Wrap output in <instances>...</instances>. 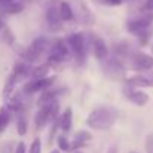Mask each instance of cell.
<instances>
[{"label": "cell", "instance_id": "8fae6325", "mask_svg": "<svg viewBox=\"0 0 153 153\" xmlns=\"http://www.w3.org/2000/svg\"><path fill=\"white\" fill-rule=\"evenodd\" d=\"M92 138V134L88 132V131H77L73 137V141L70 144V150H79L82 147L86 146L88 141H91Z\"/></svg>", "mask_w": 153, "mask_h": 153}, {"label": "cell", "instance_id": "2e32d148", "mask_svg": "<svg viewBox=\"0 0 153 153\" xmlns=\"http://www.w3.org/2000/svg\"><path fill=\"white\" fill-rule=\"evenodd\" d=\"M71 120H73V111H71L70 107H67V108L62 111V114L59 116V119H58L59 128H61L64 132H68L70 128H71Z\"/></svg>", "mask_w": 153, "mask_h": 153}, {"label": "cell", "instance_id": "4316f807", "mask_svg": "<svg viewBox=\"0 0 153 153\" xmlns=\"http://www.w3.org/2000/svg\"><path fill=\"white\" fill-rule=\"evenodd\" d=\"M15 153H25V144L24 143H19L15 149Z\"/></svg>", "mask_w": 153, "mask_h": 153}, {"label": "cell", "instance_id": "83f0119b", "mask_svg": "<svg viewBox=\"0 0 153 153\" xmlns=\"http://www.w3.org/2000/svg\"><path fill=\"white\" fill-rule=\"evenodd\" d=\"M144 7H146V10L152 12V10H153V0H146V4H144Z\"/></svg>", "mask_w": 153, "mask_h": 153}, {"label": "cell", "instance_id": "f1b7e54d", "mask_svg": "<svg viewBox=\"0 0 153 153\" xmlns=\"http://www.w3.org/2000/svg\"><path fill=\"white\" fill-rule=\"evenodd\" d=\"M105 153H117V146H116V144L110 146V147L107 149V152H105Z\"/></svg>", "mask_w": 153, "mask_h": 153}, {"label": "cell", "instance_id": "603a6c76", "mask_svg": "<svg viewBox=\"0 0 153 153\" xmlns=\"http://www.w3.org/2000/svg\"><path fill=\"white\" fill-rule=\"evenodd\" d=\"M16 131L19 135H25L27 134V120L24 117H19L16 122Z\"/></svg>", "mask_w": 153, "mask_h": 153}, {"label": "cell", "instance_id": "9a60e30c", "mask_svg": "<svg viewBox=\"0 0 153 153\" xmlns=\"http://www.w3.org/2000/svg\"><path fill=\"white\" fill-rule=\"evenodd\" d=\"M6 107H7L10 111H15V113L21 111V110L24 108L22 94H21V92H13V94H12V97H9V98H7V104H6Z\"/></svg>", "mask_w": 153, "mask_h": 153}, {"label": "cell", "instance_id": "d6986e66", "mask_svg": "<svg viewBox=\"0 0 153 153\" xmlns=\"http://www.w3.org/2000/svg\"><path fill=\"white\" fill-rule=\"evenodd\" d=\"M58 94H59V89H53V91L45 89V91H42V95H40V98H39V105H43V104L55 101Z\"/></svg>", "mask_w": 153, "mask_h": 153}, {"label": "cell", "instance_id": "ba28073f", "mask_svg": "<svg viewBox=\"0 0 153 153\" xmlns=\"http://www.w3.org/2000/svg\"><path fill=\"white\" fill-rule=\"evenodd\" d=\"M68 56V49L64 40L58 39L55 40V43L51 46V52H49V62H61L64 59H67Z\"/></svg>", "mask_w": 153, "mask_h": 153}, {"label": "cell", "instance_id": "7402d4cb", "mask_svg": "<svg viewBox=\"0 0 153 153\" xmlns=\"http://www.w3.org/2000/svg\"><path fill=\"white\" fill-rule=\"evenodd\" d=\"M56 143H58V149H59V150H64V152H68V150H70V144H71V143H68L67 137H64V135L58 137Z\"/></svg>", "mask_w": 153, "mask_h": 153}, {"label": "cell", "instance_id": "4dcf8cb0", "mask_svg": "<svg viewBox=\"0 0 153 153\" xmlns=\"http://www.w3.org/2000/svg\"><path fill=\"white\" fill-rule=\"evenodd\" d=\"M129 153H137V152H129Z\"/></svg>", "mask_w": 153, "mask_h": 153}, {"label": "cell", "instance_id": "484cf974", "mask_svg": "<svg viewBox=\"0 0 153 153\" xmlns=\"http://www.w3.org/2000/svg\"><path fill=\"white\" fill-rule=\"evenodd\" d=\"M146 152L153 153V134L147 135V138H146Z\"/></svg>", "mask_w": 153, "mask_h": 153}, {"label": "cell", "instance_id": "5bb4252c", "mask_svg": "<svg viewBox=\"0 0 153 153\" xmlns=\"http://www.w3.org/2000/svg\"><path fill=\"white\" fill-rule=\"evenodd\" d=\"M59 3V1H58ZM46 18H48V22H49V25L51 27H58L59 25V22L62 21L61 19V15H59V7H58V4L55 6V4H49L48 6V9H46Z\"/></svg>", "mask_w": 153, "mask_h": 153}, {"label": "cell", "instance_id": "3957f363", "mask_svg": "<svg viewBox=\"0 0 153 153\" xmlns=\"http://www.w3.org/2000/svg\"><path fill=\"white\" fill-rule=\"evenodd\" d=\"M129 59V67L137 71H149L153 68V56L144 53V52H131L126 55Z\"/></svg>", "mask_w": 153, "mask_h": 153}, {"label": "cell", "instance_id": "4fadbf2b", "mask_svg": "<svg viewBox=\"0 0 153 153\" xmlns=\"http://www.w3.org/2000/svg\"><path fill=\"white\" fill-rule=\"evenodd\" d=\"M19 74L15 71V70H12V73H10V76L7 77V80H6V85H4V89H3V94H1V97H3V100L4 101H7V98L12 95V92L15 91V85H16V82L19 80Z\"/></svg>", "mask_w": 153, "mask_h": 153}, {"label": "cell", "instance_id": "1f68e13d", "mask_svg": "<svg viewBox=\"0 0 153 153\" xmlns=\"http://www.w3.org/2000/svg\"><path fill=\"white\" fill-rule=\"evenodd\" d=\"M0 132H1V131H0Z\"/></svg>", "mask_w": 153, "mask_h": 153}, {"label": "cell", "instance_id": "7a4b0ae2", "mask_svg": "<svg viewBox=\"0 0 153 153\" xmlns=\"http://www.w3.org/2000/svg\"><path fill=\"white\" fill-rule=\"evenodd\" d=\"M152 22H153V13H147V15H143L141 18L128 21L126 28H128L129 33L135 34L140 39L141 45H146V42L149 39V31L147 30H149Z\"/></svg>", "mask_w": 153, "mask_h": 153}, {"label": "cell", "instance_id": "ac0fdd59", "mask_svg": "<svg viewBox=\"0 0 153 153\" xmlns=\"http://www.w3.org/2000/svg\"><path fill=\"white\" fill-rule=\"evenodd\" d=\"M58 7H59V15H61V19H62V21H71V19L74 18V12H73L71 6H70L67 1L59 0Z\"/></svg>", "mask_w": 153, "mask_h": 153}, {"label": "cell", "instance_id": "6da1fadb", "mask_svg": "<svg viewBox=\"0 0 153 153\" xmlns=\"http://www.w3.org/2000/svg\"><path fill=\"white\" fill-rule=\"evenodd\" d=\"M117 119V111L111 107H98L92 110L86 119V125L95 131L110 129Z\"/></svg>", "mask_w": 153, "mask_h": 153}, {"label": "cell", "instance_id": "52a82bcc", "mask_svg": "<svg viewBox=\"0 0 153 153\" xmlns=\"http://www.w3.org/2000/svg\"><path fill=\"white\" fill-rule=\"evenodd\" d=\"M55 77H49V76H45V77H39V79H33L30 82H27L22 88L24 94H36V92H42L45 89H48L53 83Z\"/></svg>", "mask_w": 153, "mask_h": 153}, {"label": "cell", "instance_id": "f546056e", "mask_svg": "<svg viewBox=\"0 0 153 153\" xmlns=\"http://www.w3.org/2000/svg\"><path fill=\"white\" fill-rule=\"evenodd\" d=\"M51 153H59V150H52Z\"/></svg>", "mask_w": 153, "mask_h": 153}, {"label": "cell", "instance_id": "9c48e42d", "mask_svg": "<svg viewBox=\"0 0 153 153\" xmlns=\"http://www.w3.org/2000/svg\"><path fill=\"white\" fill-rule=\"evenodd\" d=\"M123 94L126 95V98H128L129 101L132 102V104H135V105L143 107V105H146V104L149 102V95H147L146 92L137 91V88H134V86H131V85H126V86H125Z\"/></svg>", "mask_w": 153, "mask_h": 153}, {"label": "cell", "instance_id": "8992f818", "mask_svg": "<svg viewBox=\"0 0 153 153\" xmlns=\"http://www.w3.org/2000/svg\"><path fill=\"white\" fill-rule=\"evenodd\" d=\"M46 48H48V40L45 37H37V39L33 40V43L25 51L22 52V58L27 62H33L46 51Z\"/></svg>", "mask_w": 153, "mask_h": 153}, {"label": "cell", "instance_id": "7c38bea8", "mask_svg": "<svg viewBox=\"0 0 153 153\" xmlns=\"http://www.w3.org/2000/svg\"><path fill=\"white\" fill-rule=\"evenodd\" d=\"M92 51H94L95 58L100 59V61L105 59L107 55H108V48H107L105 42L102 40L101 37H94V40H92Z\"/></svg>", "mask_w": 153, "mask_h": 153}, {"label": "cell", "instance_id": "30bf717a", "mask_svg": "<svg viewBox=\"0 0 153 153\" xmlns=\"http://www.w3.org/2000/svg\"><path fill=\"white\" fill-rule=\"evenodd\" d=\"M126 85H131L134 88H149L153 86V74L146 76V74H137L131 76L126 79Z\"/></svg>", "mask_w": 153, "mask_h": 153}, {"label": "cell", "instance_id": "e0dca14e", "mask_svg": "<svg viewBox=\"0 0 153 153\" xmlns=\"http://www.w3.org/2000/svg\"><path fill=\"white\" fill-rule=\"evenodd\" d=\"M0 10L4 12V13H16V12L22 10V3H19L16 0L0 1Z\"/></svg>", "mask_w": 153, "mask_h": 153}, {"label": "cell", "instance_id": "5b68a950", "mask_svg": "<svg viewBox=\"0 0 153 153\" xmlns=\"http://www.w3.org/2000/svg\"><path fill=\"white\" fill-rule=\"evenodd\" d=\"M68 46L71 48V51L74 53V58L79 64H83L85 56H86V43H85V37L80 33H73L68 36L67 39Z\"/></svg>", "mask_w": 153, "mask_h": 153}, {"label": "cell", "instance_id": "ffe728a7", "mask_svg": "<svg viewBox=\"0 0 153 153\" xmlns=\"http://www.w3.org/2000/svg\"><path fill=\"white\" fill-rule=\"evenodd\" d=\"M10 120V110L7 107H0V131L3 132Z\"/></svg>", "mask_w": 153, "mask_h": 153}, {"label": "cell", "instance_id": "cb8c5ba5", "mask_svg": "<svg viewBox=\"0 0 153 153\" xmlns=\"http://www.w3.org/2000/svg\"><path fill=\"white\" fill-rule=\"evenodd\" d=\"M42 150V143H40V138H34L31 146H30V152L28 153H40Z\"/></svg>", "mask_w": 153, "mask_h": 153}, {"label": "cell", "instance_id": "277c9868", "mask_svg": "<svg viewBox=\"0 0 153 153\" xmlns=\"http://www.w3.org/2000/svg\"><path fill=\"white\" fill-rule=\"evenodd\" d=\"M58 107H59V105H58L56 100H55V101H52V102H48V104L40 105V108H39V111H37L36 117H34V125H36L37 128H43L49 120L56 119Z\"/></svg>", "mask_w": 153, "mask_h": 153}, {"label": "cell", "instance_id": "d4e9b609", "mask_svg": "<svg viewBox=\"0 0 153 153\" xmlns=\"http://www.w3.org/2000/svg\"><path fill=\"white\" fill-rule=\"evenodd\" d=\"M98 3L105 4V6H119L123 3V0H97Z\"/></svg>", "mask_w": 153, "mask_h": 153}, {"label": "cell", "instance_id": "44dd1931", "mask_svg": "<svg viewBox=\"0 0 153 153\" xmlns=\"http://www.w3.org/2000/svg\"><path fill=\"white\" fill-rule=\"evenodd\" d=\"M48 71H49V64H43V65L36 67V68L31 71V76H33V79L45 77V76H48Z\"/></svg>", "mask_w": 153, "mask_h": 153}]
</instances>
